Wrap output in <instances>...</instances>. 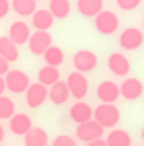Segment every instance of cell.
Returning a JSON list of instances; mask_svg holds the SVG:
<instances>
[{"instance_id":"obj_1","label":"cell","mask_w":144,"mask_h":146,"mask_svg":"<svg viewBox=\"0 0 144 146\" xmlns=\"http://www.w3.org/2000/svg\"><path fill=\"white\" fill-rule=\"evenodd\" d=\"M93 115H95V121L101 123L103 128H109V130L115 128V125L119 123V117H121L119 109L113 103H101V105H97V107H95V111H93Z\"/></svg>"},{"instance_id":"obj_2","label":"cell","mask_w":144,"mask_h":146,"mask_svg":"<svg viewBox=\"0 0 144 146\" xmlns=\"http://www.w3.org/2000/svg\"><path fill=\"white\" fill-rule=\"evenodd\" d=\"M119 27V19L115 13L111 11H101L97 17H95V29L101 35H113Z\"/></svg>"},{"instance_id":"obj_3","label":"cell","mask_w":144,"mask_h":146,"mask_svg":"<svg viewBox=\"0 0 144 146\" xmlns=\"http://www.w3.org/2000/svg\"><path fill=\"white\" fill-rule=\"evenodd\" d=\"M66 84H68V91H70V97H74L76 101H82L86 93H89V80L82 72H72L68 74L66 78Z\"/></svg>"},{"instance_id":"obj_4","label":"cell","mask_w":144,"mask_h":146,"mask_svg":"<svg viewBox=\"0 0 144 146\" xmlns=\"http://www.w3.org/2000/svg\"><path fill=\"white\" fill-rule=\"evenodd\" d=\"M4 80H6V91H11L15 95L27 93V89L31 86L27 72H23V70H11V72L4 76Z\"/></svg>"},{"instance_id":"obj_5","label":"cell","mask_w":144,"mask_h":146,"mask_svg":"<svg viewBox=\"0 0 144 146\" xmlns=\"http://www.w3.org/2000/svg\"><path fill=\"white\" fill-rule=\"evenodd\" d=\"M72 64L76 68V72H82L84 74V72H91V70L97 68L99 58H97V54L91 52V50H80V52H76L72 56Z\"/></svg>"},{"instance_id":"obj_6","label":"cell","mask_w":144,"mask_h":146,"mask_svg":"<svg viewBox=\"0 0 144 146\" xmlns=\"http://www.w3.org/2000/svg\"><path fill=\"white\" fill-rule=\"evenodd\" d=\"M103 132H105V128H103L101 123H97L95 119L76 125V138H78L80 142H86V144L93 142V140H99L101 136H103Z\"/></svg>"},{"instance_id":"obj_7","label":"cell","mask_w":144,"mask_h":146,"mask_svg":"<svg viewBox=\"0 0 144 146\" xmlns=\"http://www.w3.org/2000/svg\"><path fill=\"white\" fill-rule=\"evenodd\" d=\"M45 99H50V89L43 86V84H39V82H33L27 89V93H25V101H27V105L31 107V109L41 107L45 103Z\"/></svg>"},{"instance_id":"obj_8","label":"cell","mask_w":144,"mask_h":146,"mask_svg":"<svg viewBox=\"0 0 144 146\" xmlns=\"http://www.w3.org/2000/svg\"><path fill=\"white\" fill-rule=\"evenodd\" d=\"M142 43H144V33L140 31V29H136V27L123 29L121 35H119V45H121V50L134 52V50H138Z\"/></svg>"},{"instance_id":"obj_9","label":"cell","mask_w":144,"mask_h":146,"mask_svg":"<svg viewBox=\"0 0 144 146\" xmlns=\"http://www.w3.org/2000/svg\"><path fill=\"white\" fill-rule=\"evenodd\" d=\"M52 47V35L47 31H35L29 37V50L35 56H43Z\"/></svg>"},{"instance_id":"obj_10","label":"cell","mask_w":144,"mask_h":146,"mask_svg":"<svg viewBox=\"0 0 144 146\" xmlns=\"http://www.w3.org/2000/svg\"><path fill=\"white\" fill-rule=\"evenodd\" d=\"M121 97L119 93V84H115L113 80H103L97 86V99L101 103H115Z\"/></svg>"},{"instance_id":"obj_11","label":"cell","mask_w":144,"mask_h":146,"mask_svg":"<svg viewBox=\"0 0 144 146\" xmlns=\"http://www.w3.org/2000/svg\"><path fill=\"white\" fill-rule=\"evenodd\" d=\"M119 93H121V97L126 101H136V99H140L142 93H144V84L138 78H126L119 84Z\"/></svg>"},{"instance_id":"obj_12","label":"cell","mask_w":144,"mask_h":146,"mask_svg":"<svg viewBox=\"0 0 144 146\" xmlns=\"http://www.w3.org/2000/svg\"><path fill=\"white\" fill-rule=\"evenodd\" d=\"M107 66H109V70H111L115 76H128L130 68H132L130 60H128L123 54H119V52L109 54V58H107Z\"/></svg>"},{"instance_id":"obj_13","label":"cell","mask_w":144,"mask_h":146,"mask_svg":"<svg viewBox=\"0 0 144 146\" xmlns=\"http://www.w3.org/2000/svg\"><path fill=\"white\" fill-rule=\"evenodd\" d=\"M93 107L89 105V103H84V101H76L72 107H70V119L72 121H76V125H80V123H84V121H91L93 119Z\"/></svg>"},{"instance_id":"obj_14","label":"cell","mask_w":144,"mask_h":146,"mask_svg":"<svg viewBox=\"0 0 144 146\" xmlns=\"http://www.w3.org/2000/svg\"><path fill=\"white\" fill-rule=\"evenodd\" d=\"M8 37L17 43V45H23L29 43V37H31V31H29V25L25 21H15L8 29Z\"/></svg>"},{"instance_id":"obj_15","label":"cell","mask_w":144,"mask_h":146,"mask_svg":"<svg viewBox=\"0 0 144 146\" xmlns=\"http://www.w3.org/2000/svg\"><path fill=\"white\" fill-rule=\"evenodd\" d=\"M31 128H33V123H31V117H29L27 113H15L11 117V132L13 134L27 136Z\"/></svg>"},{"instance_id":"obj_16","label":"cell","mask_w":144,"mask_h":146,"mask_svg":"<svg viewBox=\"0 0 144 146\" xmlns=\"http://www.w3.org/2000/svg\"><path fill=\"white\" fill-rule=\"evenodd\" d=\"M31 25L35 27V31H47L54 25V15L45 8H37L35 15L31 17Z\"/></svg>"},{"instance_id":"obj_17","label":"cell","mask_w":144,"mask_h":146,"mask_svg":"<svg viewBox=\"0 0 144 146\" xmlns=\"http://www.w3.org/2000/svg\"><path fill=\"white\" fill-rule=\"evenodd\" d=\"M68 97H70V91H68L66 80H58L54 86H50V101L54 105H64L68 101Z\"/></svg>"},{"instance_id":"obj_18","label":"cell","mask_w":144,"mask_h":146,"mask_svg":"<svg viewBox=\"0 0 144 146\" xmlns=\"http://www.w3.org/2000/svg\"><path fill=\"white\" fill-rule=\"evenodd\" d=\"M0 56L6 62H17L19 60V45L11 37H0Z\"/></svg>"},{"instance_id":"obj_19","label":"cell","mask_w":144,"mask_h":146,"mask_svg":"<svg viewBox=\"0 0 144 146\" xmlns=\"http://www.w3.org/2000/svg\"><path fill=\"white\" fill-rule=\"evenodd\" d=\"M76 8L82 17H97L103 11V0H78Z\"/></svg>"},{"instance_id":"obj_20","label":"cell","mask_w":144,"mask_h":146,"mask_svg":"<svg viewBox=\"0 0 144 146\" xmlns=\"http://www.w3.org/2000/svg\"><path fill=\"white\" fill-rule=\"evenodd\" d=\"M58 80H60V70L54 66H43L37 72V82L43 84V86H54Z\"/></svg>"},{"instance_id":"obj_21","label":"cell","mask_w":144,"mask_h":146,"mask_svg":"<svg viewBox=\"0 0 144 146\" xmlns=\"http://www.w3.org/2000/svg\"><path fill=\"white\" fill-rule=\"evenodd\" d=\"M47 140L50 136L43 128H31L25 136V146H47Z\"/></svg>"},{"instance_id":"obj_22","label":"cell","mask_w":144,"mask_h":146,"mask_svg":"<svg viewBox=\"0 0 144 146\" xmlns=\"http://www.w3.org/2000/svg\"><path fill=\"white\" fill-rule=\"evenodd\" d=\"M11 6L19 17H33L37 11V0H13Z\"/></svg>"},{"instance_id":"obj_23","label":"cell","mask_w":144,"mask_h":146,"mask_svg":"<svg viewBox=\"0 0 144 146\" xmlns=\"http://www.w3.org/2000/svg\"><path fill=\"white\" fill-rule=\"evenodd\" d=\"M105 142H107V146H132V136L126 130H111Z\"/></svg>"},{"instance_id":"obj_24","label":"cell","mask_w":144,"mask_h":146,"mask_svg":"<svg viewBox=\"0 0 144 146\" xmlns=\"http://www.w3.org/2000/svg\"><path fill=\"white\" fill-rule=\"evenodd\" d=\"M70 0H50V11L54 15V19H66L70 15Z\"/></svg>"},{"instance_id":"obj_25","label":"cell","mask_w":144,"mask_h":146,"mask_svg":"<svg viewBox=\"0 0 144 146\" xmlns=\"http://www.w3.org/2000/svg\"><path fill=\"white\" fill-rule=\"evenodd\" d=\"M43 58H45V66H54V68H58V66L64 62V52H62V47L52 45L50 50L43 54Z\"/></svg>"},{"instance_id":"obj_26","label":"cell","mask_w":144,"mask_h":146,"mask_svg":"<svg viewBox=\"0 0 144 146\" xmlns=\"http://www.w3.org/2000/svg\"><path fill=\"white\" fill-rule=\"evenodd\" d=\"M15 101L11 99V97H0V119H11L15 115Z\"/></svg>"},{"instance_id":"obj_27","label":"cell","mask_w":144,"mask_h":146,"mask_svg":"<svg viewBox=\"0 0 144 146\" xmlns=\"http://www.w3.org/2000/svg\"><path fill=\"white\" fill-rule=\"evenodd\" d=\"M52 146H76V140L72 138V136H66V134H60V136H56Z\"/></svg>"},{"instance_id":"obj_28","label":"cell","mask_w":144,"mask_h":146,"mask_svg":"<svg viewBox=\"0 0 144 146\" xmlns=\"http://www.w3.org/2000/svg\"><path fill=\"white\" fill-rule=\"evenodd\" d=\"M142 0H115V4H117L121 11H134V8L140 6Z\"/></svg>"},{"instance_id":"obj_29","label":"cell","mask_w":144,"mask_h":146,"mask_svg":"<svg viewBox=\"0 0 144 146\" xmlns=\"http://www.w3.org/2000/svg\"><path fill=\"white\" fill-rule=\"evenodd\" d=\"M11 72V62H6L2 56H0V76H6Z\"/></svg>"},{"instance_id":"obj_30","label":"cell","mask_w":144,"mask_h":146,"mask_svg":"<svg viewBox=\"0 0 144 146\" xmlns=\"http://www.w3.org/2000/svg\"><path fill=\"white\" fill-rule=\"evenodd\" d=\"M8 11H11V2L8 0H0V19H4L8 15Z\"/></svg>"},{"instance_id":"obj_31","label":"cell","mask_w":144,"mask_h":146,"mask_svg":"<svg viewBox=\"0 0 144 146\" xmlns=\"http://www.w3.org/2000/svg\"><path fill=\"white\" fill-rule=\"evenodd\" d=\"M86 146H107V142H105L103 138H99V140H93V142H89Z\"/></svg>"},{"instance_id":"obj_32","label":"cell","mask_w":144,"mask_h":146,"mask_svg":"<svg viewBox=\"0 0 144 146\" xmlns=\"http://www.w3.org/2000/svg\"><path fill=\"white\" fill-rule=\"evenodd\" d=\"M4 91H6V80H4V76H0V97L4 95Z\"/></svg>"},{"instance_id":"obj_33","label":"cell","mask_w":144,"mask_h":146,"mask_svg":"<svg viewBox=\"0 0 144 146\" xmlns=\"http://www.w3.org/2000/svg\"><path fill=\"white\" fill-rule=\"evenodd\" d=\"M2 140H4V128H2V123H0V144H2Z\"/></svg>"},{"instance_id":"obj_34","label":"cell","mask_w":144,"mask_h":146,"mask_svg":"<svg viewBox=\"0 0 144 146\" xmlns=\"http://www.w3.org/2000/svg\"><path fill=\"white\" fill-rule=\"evenodd\" d=\"M142 140H144V128H142Z\"/></svg>"}]
</instances>
